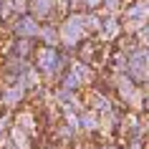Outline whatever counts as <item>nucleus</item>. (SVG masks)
Returning <instances> with one entry per match:
<instances>
[{
	"label": "nucleus",
	"mask_w": 149,
	"mask_h": 149,
	"mask_svg": "<svg viewBox=\"0 0 149 149\" xmlns=\"http://www.w3.org/2000/svg\"><path fill=\"white\" fill-rule=\"evenodd\" d=\"M86 3H88V5H96V3H99V0H86Z\"/></svg>",
	"instance_id": "obj_8"
},
{
	"label": "nucleus",
	"mask_w": 149,
	"mask_h": 149,
	"mask_svg": "<svg viewBox=\"0 0 149 149\" xmlns=\"http://www.w3.org/2000/svg\"><path fill=\"white\" fill-rule=\"evenodd\" d=\"M20 28H18V31L20 33H36V23H33V20H20Z\"/></svg>",
	"instance_id": "obj_4"
},
{
	"label": "nucleus",
	"mask_w": 149,
	"mask_h": 149,
	"mask_svg": "<svg viewBox=\"0 0 149 149\" xmlns=\"http://www.w3.org/2000/svg\"><path fill=\"white\" fill-rule=\"evenodd\" d=\"M56 63H58V56H56L53 51H43V56H40V68L43 71H53Z\"/></svg>",
	"instance_id": "obj_3"
},
{
	"label": "nucleus",
	"mask_w": 149,
	"mask_h": 149,
	"mask_svg": "<svg viewBox=\"0 0 149 149\" xmlns=\"http://www.w3.org/2000/svg\"><path fill=\"white\" fill-rule=\"evenodd\" d=\"M51 5H53L51 0H38V3H36V10H38V13H46V10H51Z\"/></svg>",
	"instance_id": "obj_6"
},
{
	"label": "nucleus",
	"mask_w": 149,
	"mask_h": 149,
	"mask_svg": "<svg viewBox=\"0 0 149 149\" xmlns=\"http://www.w3.org/2000/svg\"><path fill=\"white\" fill-rule=\"evenodd\" d=\"M18 99H20V88H10V91H5V101H8V104L18 101Z\"/></svg>",
	"instance_id": "obj_5"
},
{
	"label": "nucleus",
	"mask_w": 149,
	"mask_h": 149,
	"mask_svg": "<svg viewBox=\"0 0 149 149\" xmlns=\"http://www.w3.org/2000/svg\"><path fill=\"white\" fill-rule=\"evenodd\" d=\"M114 33H116V23H114V20H106V28H104V36L109 38V36H114Z\"/></svg>",
	"instance_id": "obj_7"
},
{
	"label": "nucleus",
	"mask_w": 149,
	"mask_h": 149,
	"mask_svg": "<svg viewBox=\"0 0 149 149\" xmlns=\"http://www.w3.org/2000/svg\"><path fill=\"white\" fill-rule=\"evenodd\" d=\"M132 73L136 76L139 81H144V76H147V53L144 51H136V53L132 56Z\"/></svg>",
	"instance_id": "obj_2"
},
{
	"label": "nucleus",
	"mask_w": 149,
	"mask_h": 149,
	"mask_svg": "<svg viewBox=\"0 0 149 149\" xmlns=\"http://www.w3.org/2000/svg\"><path fill=\"white\" fill-rule=\"evenodd\" d=\"M81 18H71V20H66V25H63V40L66 43H76L79 40V36H81Z\"/></svg>",
	"instance_id": "obj_1"
}]
</instances>
